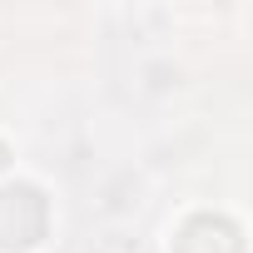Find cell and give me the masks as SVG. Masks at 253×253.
Listing matches in <instances>:
<instances>
[{
    "label": "cell",
    "mask_w": 253,
    "mask_h": 253,
    "mask_svg": "<svg viewBox=\"0 0 253 253\" xmlns=\"http://www.w3.org/2000/svg\"><path fill=\"white\" fill-rule=\"evenodd\" d=\"M45 223H50V209H45L40 189H30V184L0 189V248H30V243H40Z\"/></svg>",
    "instance_id": "6da1fadb"
},
{
    "label": "cell",
    "mask_w": 253,
    "mask_h": 253,
    "mask_svg": "<svg viewBox=\"0 0 253 253\" xmlns=\"http://www.w3.org/2000/svg\"><path fill=\"white\" fill-rule=\"evenodd\" d=\"M5 159H10V149H5V144H0V169H5Z\"/></svg>",
    "instance_id": "7a4b0ae2"
}]
</instances>
